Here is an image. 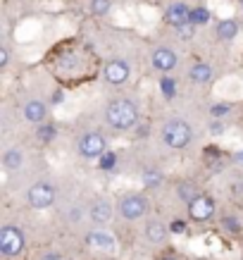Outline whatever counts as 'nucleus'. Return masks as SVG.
<instances>
[{
    "label": "nucleus",
    "mask_w": 243,
    "mask_h": 260,
    "mask_svg": "<svg viewBox=\"0 0 243 260\" xmlns=\"http://www.w3.org/2000/svg\"><path fill=\"white\" fill-rule=\"evenodd\" d=\"M191 10L184 0H172L169 5H167L165 10V19L167 24H172L174 29H181V26H186V24H191Z\"/></svg>",
    "instance_id": "obj_13"
},
{
    "label": "nucleus",
    "mask_w": 243,
    "mask_h": 260,
    "mask_svg": "<svg viewBox=\"0 0 243 260\" xmlns=\"http://www.w3.org/2000/svg\"><path fill=\"white\" fill-rule=\"evenodd\" d=\"M141 181H143V189H160L165 184V172H160L157 167H148L141 174Z\"/></svg>",
    "instance_id": "obj_18"
},
{
    "label": "nucleus",
    "mask_w": 243,
    "mask_h": 260,
    "mask_svg": "<svg viewBox=\"0 0 243 260\" xmlns=\"http://www.w3.org/2000/svg\"><path fill=\"white\" fill-rule=\"evenodd\" d=\"M150 64H153V70L160 72L162 77L165 74H172L177 70V64H179V55H177V50L169 46H157L153 53H150Z\"/></svg>",
    "instance_id": "obj_10"
},
{
    "label": "nucleus",
    "mask_w": 243,
    "mask_h": 260,
    "mask_svg": "<svg viewBox=\"0 0 243 260\" xmlns=\"http://www.w3.org/2000/svg\"><path fill=\"white\" fill-rule=\"evenodd\" d=\"M112 10V0H91L88 3V12L93 17H105Z\"/></svg>",
    "instance_id": "obj_21"
},
{
    "label": "nucleus",
    "mask_w": 243,
    "mask_h": 260,
    "mask_svg": "<svg viewBox=\"0 0 243 260\" xmlns=\"http://www.w3.org/2000/svg\"><path fill=\"white\" fill-rule=\"evenodd\" d=\"M188 79L198 84V86H205V84H210L215 79V67L210 62H196L188 67Z\"/></svg>",
    "instance_id": "obj_16"
},
{
    "label": "nucleus",
    "mask_w": 243,
    "mask_h": 260,
    "mask_svg": "<svg viewBox=\"0 0 243 260\" xmlns=\"http://www.w3.org/2000/svg\"><path fill=\"white\" fill-rule=\"evenodd\" d=\"M0 165H3L5 172H19V170L26 165V153H24V148H19V146L5 148L3 155H0Z\"/></svg>",
    "instance_id": "obj_15"
},
{
    "label": "nucleus",
    "mask_w": 243,
    "mask_h": 260,
    "mask_svg": "<svg viewBox=\"0 0 243 260\" xmlns=\"http://www.w3.org/2000/svg\"><path fill=\"white\" fill-rule=\"evenodd\" d=\"M24 198H26V205L31 210H48V208H53L57 203V186L46 179L33 181L31 186L26 189Z\"/></svg>",
    "instance_id": "obj_4"
},
{
    "label": "nucleus",
    "mask_w": 243,
    "mask_h": 260,
    "mask_svg": "<svg viewBox=\"0 0 243 260\" xmlns=\"http://www.w3.org/2000/svg\"><path fill=\"white\" fill-rule=\"evenodd\" d=\"M62 101H64V93L57 88L55 93H53V98H50V103H53V105H62Z\"/></svg>",
    "instance_id": "obj_31"
},
{
    "label": "nucleus",
    "mask_w": 243,
    "mask_h": 260,
    "mask_svg": "<svg viewBox=\"0 0 243 260\" xmlns=\"http://www.w3.org/2000/svg\"><path fill=\"white\" fill-rule=\"evenodd\" d=\"M10 64V50L8 46H0V67H8Z\"/></svg>",
    "instance_id": "obj_30"
},
{
    "label": "nucleus",
    "mask_w": 243,
    "mask_h": 260,
    "mask_svg": "<svg viewBox=\"0 0 243 260\" xmlns=\"http://www.w3.org/2000/svg\"><path fill=\"white\" fill-rule=\"evenodd\" d=\"M198 193H203V191L198 189V186L191 179H184V181H179V184H177V196H179V201H184L186 205L191 203V201H193Z\"/></svg>",
    "instance_id": "obj_19"
},
{
    "label": "nucleus",
    "mask_w": 243,
    "mask_h": 260,
    "mask_svg": "<svg viewBox=\"0 0 243 260\" xmlns=\"http://www.w3.org/2000/svg\"><path fill=\"white\" fill-rule=\"evenodd\" d=\"M131 77V64L124 57H112L102 67V79L108 86H124Z\"/></svg>",
    "instance_id": "obj_8"
},
{
    "label": "nucleus",
    "mask_w": 243,
    "mask_h": 260,
    "mask_svg": "<svg viewBox=\"0 0 243 260\" xmlns=\"http://www.w3.org/2000/svg\"><path fill=\"white\" fill-rule=\"evenodd\" d=\"M222 227L229 229V232H234V234L241 232V224H238V220H236V215H224V217H222Z\"/></svg>",
    "instance_id": "obj_26"
},
{
    "label": "nucleus",
    "mask_w": 243,
    "mask_h": 260,
    "mask_svg": "<svg viewBox=\"0 0 243 260\" xmlns=\"http://www.w3.org/2000/svg\"><path fill=\"white\" fill-rule=\"evenodd\" d=\"M115 165H117V153H115V150H108V153L98 160V167H100V170H105V172L115 170Z\"/></svg>",
    "instance_id": "obj_25"
},
{
    "label": "nucleus",
    "mask_w": 243,
    "mask_h": 260,
    "mask_svg": "<svg viewBox=\"0 0 243 260\" xmlns=\"http://www.w3.org/2000/svg\"><path fill=\"white\" fill-rule=\"evenodd\" d=\"M88 217V208L84 210L81 205H72L70 210H67V220L72 222V224H79V222H84Z\"/></svg>",
    "instance_id": "obj_23"
},
{
    "label": "nucleus",
    "mask_w": 243,
    "mask_h": 260,
    "mask_svg": "<svg viewBox=\"0 0 243 260\" xmlns=\"http://www.w3.org/2000/svg\"><path fill=\"white\" fill-rule=\"evenodd\" d=\"M148 208H150V203H148V198H146V193H141V191H129V193H124V196L119 198L117 213H119V217L126 222H138L148 215Z\"/></svg>",
    "instance_id": "obj_5"
},
{
    "label": "nucleus",
    "mask_w": 243,
    "mask_h": 260,
    "mask_svg": "<svg viewBox=\"0 0 243 260\" xmlns=\"http://www.w3.org/2000/svg\"><path fill=\"white\" fill-rule=\"evenodd\" d=\"M88 220L91 224L98 229H105L115 220V205H112L110 198H95L88 205Z\"/></svg>",
    "instance_id": "obj_9"
},
{
    "label": "nucleus",
    "mask_w": 243,
    "mask_h": 260,
    "mask_svg": "<svg viewBox=\"0 0 243 260\" xmlns=\"http://www.w3.org/2000/svg\"><path fill=\"white\" fill-rule=\"evenodd\" d=\"M193 126L184 117H169L160 129V139L169 150H186L193 141Z\"/></svg>",
    "instance_id": "obj_2"
},
{
    "label": "nucleus",
    "mask_w": 243,
    "mask_h": 260,
    "mask_svg": "<svg viewBox=\"0 0 243 260\" xmlns=\"http://www.w3.org/2000/svg\"><path fill=\"white\" fill-rule=\"evenodd\" d=\"M160 260H177L174 255H165V258H160Z\"/></svg>",
    "instance_id": "obj_34"
},
{
    "label": "nucleus",
    "mask_w": 243,
    "mask_h": 260,
    "mask_svg": "<svg viewBox=\"0 0 243 260\" xmlns=\"http://www.w3.org/2000/svg\"><path fill=\"white\" fill-rule=\"evenodd\" d=\"M57 136V126L53 124V122H43V124L36 126V139H39L43 146H48V143H53Z\"/></svg>",
    "instance_id": "obj_20"
},
{
    "label": "nucleus",
    "mask_w": 243,
    "mask_h": 260,
    "mask_svg": "<svg viewBox=\"0 0 243 260\" xmlns=\"http://www.w3.org/2000/svg\"><path fill=\"white\" fill-rule=\"evenodd\" d=\"M108 260H115V258H108Z\"/></svg>",
    "instance_id": "obj_36"
},
{
    "label": "nucleus",
    "mask_w": 243,
    "mask_h": 260,
    "mask_svg": "<svg viewBox=\"0 0 243 260\" xmlns=\"http://www.w3.org/2000/svg\"><path fill=\"white\" fill-rule=\"evenodd\" d=\"M184 227H186V224H184V220H177L172 224V232H184Z\"/></svg>",
    "instance_id": "obj_32"
},
{
    "label": "nucleus",
    "mask_w": 243,
    "mask_h": 260,
    "mask_svg": "<svg viewBox=\"0 0 243 260\" xmlns=\"http://www.w3.org/2000/svg\"><path fill=\"white\" fill-rule=\"evenodd\" d=\"M196 29L198 26H193V24H186V26H181V29H177V31H179L181 39H193V36H196Z\"/></svg>",
    "instance_id": "obj_29"
},
{
    "label": "nucleus",
    "mask_w": 243,
    "mask_h": 260,
    "mask_svg": "<svg viewBox=\"0 0 243 260\" xmlns=\"http://www.w3.org/2000/svg\"><path fill=\"white\" fill-rule=\"evenodd\" d=\"M160 88H162V95H165V98H174V95H177V79L169 77V74H165V77L160 79Z\"/></svg>",
    "instance_id": "obj_22"
},
{
    "label": "nucleus",
    "mask_w": 243,
    "mask_h": 260,
    "mask_svg": "<svg viewBox=\"0 0 243 260\" xmlns=\"http://www.w3.org/2000/svg\"><path fill=\"white\" fill-rule=\"evenodd\" d=\"M217 215V201L210 193H198L191 203L186 205V220L193 222V224H207V222L215 220Z\"/></svg>",
    "instance_id": "obj_6"
},
{
    "label": "nucleus",
    "mask_w": 243,
    "mask_h": 260,
    "mask_svg": "<svg viewBox=\"0 0 243 260\" xmlns=\"http://www.w3.org/2000/svg\"><path fill=\"white\" fill-rule=\"evenodd\" d=\"M234 160H236V162H238V165L243 167V150H241V153H236V155H234Z\"/></svg>",
    "instance_id": "obj_33"
},
{
    "label": "nucleus",
    "mask_w": 243,
    "mask_h": 260,
    "mask_svg": "<svg viewBox=\"0 0 243 260\" xmlns=\"http://www.w3.org/2000/svg\"><path fill=\"white\" fill-rule=\"evenodd\" d=\"M102 117L112 132H131L141 124V105L131 95H119L105 105Z\"/></svg>",
    "instance_id": "obj_1"
},
{
    "label": "nucleus",
    "mask_w": 243,
    "mask_h": 260,
    "mask_svg": "<svg viewBox=\"0 0 243 260\" xmlns=\"http://www.w3.org/2000/svg\"><path fill=\"white\" fill-rule=\"evenodd\" d=\"M143 239L150 246H162L169 239V227L162 220H157V217H148L146 224H143Z\"/></svg>",
    "instance_id": "obj_11"
},
{
    "label": "nucleus",
    "mask_w": 243,
    "mask_h": 260,
    "mask_svg": "<svg viewBox=\"0 0 243 260\" xmlns=\"http://www.w3.org/2000/svg\"><path fill=\"white\" fill-rule=\"evenodd\" d=\"M39 260H67V258H64V253L60 248H48V251H43L39 255Z\"/></svg>",
    "instance_id": "obj_27"
},
{
    "label": "nucleus",
    "mask_w": 243,
    "mask_h": 260,
    "mask_svg": "<svg viewBox=\"0 0 243 260\" xmlns=\"http://www.w3.org/2000/svg\"><path fill=\"white\" fill-rule=\"evenodd\" d=\"M241 8H243V0H241Z\"/></svg>",
    "instance_id": "obj_35"
},
{
    "label": "nucleus",
    "mask_w": 243,
    "mask_h": 260,
    "mask_svg": "<svg viewBox=\"0 0 243 260\" xmlns=\"http://www.w3.org/2000/svg\"><path fill=\"white\" fill-rule=\"evenodd\" d=\"M77 153L86 160H100L105 153H108V136L102 132H84V134L77 139Z\"/></svg>",
    "instance_id": "obj_7"
},
{
    "label": "nucleus",
    "mask_w": 243,
    "mask_h": 260,
    "mask_svg": "<svg viewBox=\"0 0 243 260\" xmlns=\"http://www.w3.org/2000/svg\"><path fill=\"white\" fill-rule=\"evenodd\" d=\"M231 112V103H222V105H212L210 108V115L212 117H224Z\"/></svg>",
    "instance_id": "obj_28"
},
{
    "label": "nucleus",
    "mask_w": 243,
    "mask_h": 260,
    "mask_svg": "<svg viewBox=\"0 0 243 260\" xmlns=\"http://www.w3.org/2000/svg\"><path fill=\"white\" fill-rule=\"evenodd\" d=\"M22 117L33 126L48 122V103L43 98H29L22 105Z\"/></svg>",
    "instance_id": "obj_12"
},
{
    "label": "nucleus",
    "mask_w": 243,
    "mask_h": 260,
    "mask_svg": "<svg viewBox=\"0 0 243 260\" xmlns=\"http://www.w3.org/2000/svg\"><path fill=\"white\" fill-rule=\"evenodd\" d=\"M86 244L91 246V248H98V251H108V253H110V251H115V248H117V239H115V234L105 232V229L93 227L86 234Z\"/></svg>",
    "instance_id": "obj_14"
},
{
    "label": "nucleus",
    "mask_w": 243,
    "mask_h": 260,
    "mask_svg": "<svg viewBox=\"0 0 243 260\" xmlns=\"http://www.w3.org/2000/svg\"><path fill=\"white\" fill-rule=\"evenodd\" d=\"M215 34H217L220 41L236 39V34H238V22H236V19H222V22H217V26H215Z\"/></svg>",
    "instance_id": "obj_17"
},
{
    "label": "nucleus",
    "mask_w": 243,
    "mask_h": 260,
    "mask_svg": "<svg viewBox=\"0 0 243 260\" xmlns=\"http://www.w3.org/2000/svg\"><path fill=\"white\" fill-rule=\"evenodd\" d=\"M210 22V12L205 8H193L191 10V24L193 26H203V24Z\"/></svg>",
    "instance_id": "obj_24"
},
{
    "label": "nucleus",
    "mask_w": 243,
    "mask_h": 260,
    "mask_svg": "<svg viewBox=\"0 0 243 260\" xmlns=\"http://www.w3.org/2000/svg\"><path fill=\"white\" fill-rule=\"evenodd\" d=\"M26 248V232L19 224H3L0 227V255L5 260L19 258Z\"/></svg>",
    "instance_id": "obj_3"
}]
</instances>
